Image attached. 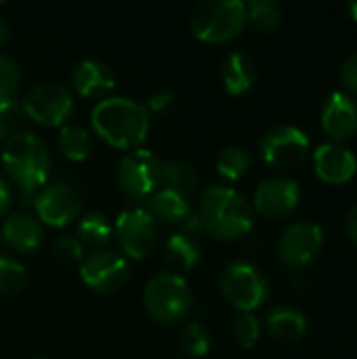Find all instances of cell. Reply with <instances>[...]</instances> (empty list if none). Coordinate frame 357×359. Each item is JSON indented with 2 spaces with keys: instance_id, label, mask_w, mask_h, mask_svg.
I'll list each match as a JSON object with an SVG mask.
<instances>
[{
  "instance_id": "obj_6",
  "label": "cell",
  "mask_w": 357,
  "mask_h": 359,
  "mask_svg": "<svg viewBox=\"0 0 357 359\" xmlns=\"http://www.w3.org/2000/svg\"><path fill=\"white\" fill-rule=\"evenodd\" d=\"M219 290L221 297L242 313L259 309L269 294L267 278L257 265L246 261H234L223 269L219 278Z\"/></svg>"
},
{
  "instance_id": "obj_34",
  "label": "cell",
  "mask_w": 357,
  "mask_h": 359,
  "mask_svg": "<svg viewBox=\"0 0 357 359\" xmlns=\"http://www.w3.org/2000/svg\"><path fill=\"white\" fill-rule=\"evenodd\" d=\"M173 105H175V93L162 88V90H156V93H151V95L147 97L145 109H147V111H154V114H164V111H168Z\"/></svg>"
},
{
  "instance_id": "obj_31",
  "label": "cell",
  "mask_w": 357,
  "mask_h": 359,
  "mask_svg": "<svg viewBox=\"0 0 357 359\" xmlns=\"http://www.w3.org/2000/svg\"><path fill=\"white\" fill-rule=\"evenodd\" d=\"M261 337V324L252 313H244L242 318H238V322L234 324V339L242 349H255Z\"/></svg>"
},
{
  "instance_id": "obj_20",
  "label": "cell",
  "mask_w": 357,
  "mask_h": 359,
  "mask_svg": "<svg viewBox=\"0 0 357 359\" xmlns=\"http://www.w3.org/2000/svg\"><path fill=\"white\" fill-rule=\"evenodd\" d=\"M265 326H267L269 334L280 343H297L307 332L305 316L301 311H297L292 307H284V305L274 307L267 313Z\"/></svg>"
},
{
  "instance_id": "obj_13",
  "label": "cell",
  "mask_w": 357,
  "mask_h": 359,
  "mask_svg": "<svg viewBox=\"0 0 357 359\" xmlns=\"http://www.w3.org/2000/svg\"><path fill=\"white\" fill-rule=\"evenodd\" d=\"M34 208L40 223L50 227H65L78 219L82 210V198L76 187L67 183H53L38 191L34 198Z\"/></svg>"
},
{
  "instance_id": "obj_32",
  "label": "cell",
  "mask_w": 357,
  "mask_h": 359,
  "mask_svg": "<svg viewBox=\"0 0 357 359\" xmlns=\"http://www.w3.org/2000/svg\"><path fill=\"white\" fill-rule=\"evenodd\" d=\"M19 82H21L19 65L11 57L0 55V101L15 99Z\"/></svg>"
},
{
  "instance_id": "obj_1",
  "label": "cell",
  "mask_w": 357,
  "mask_h": 359,
  "mask_svg": "<svg viewBox=\"0 0 357 359\" xmlns=\"http://www.w3.org/2000/svg\"><path fill=\"white\" fill-rule=\"evenodd\" d=\"M93 130L116 149H139L149 133V111L126 97H105L90 114Z\"/></svg>"
},
{
  "instance_id": "obj_7",
  "label": "cell",
  "mask_w": 357,
  "mask_h": 359,
  "mask_svg": "<svg viewBox=\"0 0 357 359\" xmlns=\"http://www.w3.org/2000/svg\"><path fill=\"white\" fill-rule=\"evenodd\" d=\"M259 154L267 166L276 170H292L309 158V139L297 126H274L263 135Z\"/></svg>"
},
{
  "instance_id": "obj_8",
  "label": "cell",
  "mask_w": 357,
  "mask_h": 359,
  "mask_svg": "<svg viewBox=\"0 0 357 359\" xmlns=\"http://www.w3.org/2000/svg\"><path fill=\"white\" fill-rule=\"evenodd\" d=\"M114 236L124 255L130 259H147L158 246V221L147 208L133 206L118 215Z\"/></svg>"
},
{
  "instance_id": "obj_36",
  "label": "cell",
  "mask_w": 357,
  "mask_h": 359,
  "mask_svg": "<svg viewBox=\"0 0 357 359\" xmlns=\"http://www.w3.org/2000/svg\"><path fill=\"white\" fill-rule=\"evenodd\" d=\"M13 202V191H11V185L6 183V179L0 175V217L6 215L8 206Z\"/></svg>"
},
{
  "instance_id": "obj_2",
  "label": "cell",
  "mask_w": 357,
  "mask_h": 359,
  "mask_svg": "<svg viewBox=\"0 0 357 359\" xmlns=\"http://www.w3.org/2000/svg\"><path fill=\"white\" fill-rule=\"evenodd\" d=\"M198 219L202 229H206L217 240H238L246 236L255 225L252 204L236 189L225 185L208 187L198 206Z\"/></svg>"
},
{
  "instance_id": "obj_25",
  "label": "cell",
  "mask_w": 357,
  "mask_h": 359,
  "mask_svg": "<svg viewBox=\"0 0 357 359\" xmlns=\"http://www.w3.org/2000/svg\"><path fill=\"white\" fill-rule=\"evenodd\" d=\"M246 19L261 34H271L282 23V8L274 0H250L246 2Z\"/></svg>"
},
{
  "instance_id": "obj_18",
  "label": "cell",
  "mask_w": 357,
  "mask_h": 359,
  "mask_svg": "<svg viewBox=\"0 0 357 359\" xmlns=\"http://www.w3.org/2000/svg\"><path fill=\"white\" fill-rule=\"evenodd\" d=\"M2 240L17 252H23V255H29L34 250H38L42 246V240H44V229H42V223L25 212V210H19V212H13L6 217V221L2 223Z\"/></svg>"
},
{
  "instance_id": "obj_10",
  "label": "cell",
  "mask_w": 357,
  "mask_h": 359,
  "mask_svg": "<svg viewBox=\"0 0 357 359\" xmlns=\"http://www.w3.org/2000/svg\"><path fill=\"white\" fill-rule=\"evenodd\" d=\"M160 160L149 149L126 151L118 164V183L133 200H147L160 187Z\"/></svg>"
},
{
  "instance_id": "obj_9",
  "label": "cell",
  "mask_w": 357,
  "mask_h": 359,
  "mask_svg": "<svg viewBox=\"0 0 357 359\" xmlns=\"http://www.w3.org/2000/svg\"><path fill=\"white\" fill-rule=\"evenodd\" d=\"M21 105L27 120L42 126H63L74 111V97L63 84L40 82L25 95Z\"/></svg>"
},
{
  "instance_id": "obj_29",
  "label": "cell",
  "mask_w": 357,
  "mask_h": 359,
  "mask_svg": "<svg viewBox=\"0 0 357 359\" xmlns=\"http://www.w3.org/2000/svg\"><path fill=\"white\" fill-rule=\"evenodd\" d=\"M25 286V269L15 259L0 255V294L15 297Z\"/></svg>"
},
{
  "instance_id": "obj_38",
  "label": "cell",
  "mask_w": 357,
  "mask_h": 359,
  "mask_svg": "<svg viewBox=\"0 0 357 359\" xmlns=\"http://www.w3.org/2000/svg\"><path fill=\"white\" fill-rule=\"evenodd\" d=\"M8 36H11V27H8V21H6L4 17H0V46H2V44H6Z\"/></svg>"
},
{
  "instance_id": "obj_21",
  "label": "cell",
  "mask_w": 357,
  "mask_h": 359,
  "mask_svg": "<svg viewBox=\"0 0 357 359\" xmlns=\"http://www.w3.org/2000/svg\"><path fill=\"white\" fill-rule=\"evenodd\" d=\"M149 212L151 217L158 221H164V223H183L194 210H191V204H189V198L185 194H179V191H173V189H156L149 198Z\"/></svg>"
},
{
  "instance_id": "obj_28",
  "label": "cell",
  "mask_w": 357,
  "mask_h": 359,
  "mask_svg": "<svg viewBox=\"0 0 357 359\" xmlns=\"http://www.w3.org/2000/svg\"><path fill=\"white\" fill-rule=\"evenodd\" d=\"M210 345H213L210 332L200 322L187 324L179 334V347L189 358H204L210 351Z\"/></svg>"
},
{
  "instance_id": "obj_3",
  "label": "cell",
  "mask_w": 357,
  "mask_h": 359,
  "mask_svg": "<svg viewBox=\"0 0 357 359\" xmlns=\"http://www.w3.org/2000/svg\"><path fill=\"white\" fill-rule=\"evenodd\" d=\"M2 166L11 181L17 183L23 191H36L48 179L50 154L40 137L21 130L4 141Z\"/></svg>"
},
{
  "instance_id": "obj_4",
  "label": "cell",
  "mask_w": 357,
  "mask_h": 359,
  "mask_svg": "<svg viewBox=\"0 0 357 359\" xmlns=\"http://www.w3.org/2000/svg\"><path fill=\"white\" fill-rule=\"evenodd\" d=\"M246 21V2L242 0H204L196 4L189 17L191 32L202 42L234 40Z\"/></svg>"
},
{
  "instance_id": "obj_37",
  "label": "cell",
  "mask_w": 357,
  "mask_h": 359,
  "mask_svg": "<svg viewBox=\"0 0 357 359\" xmlns=\"http://www.w3.org/2000/svg\"><path fill=\"white\" fill-rule=\"evenodd\" d=\"M345 229H347V236L349 240L357 246V204L347 212V219H345Z\"/></svg>"
},
{
  "instance_id": "obj_12",
  "label": "cell",
  "mask_w": 357,
  "mask_h": 359,
  "mask_svg": "<svg viewBox=\"0 0 357 359\" xmlns=\"http://www.w3.org/2000/svg\"><path fill=\"white\" fill-rule=\"evenodd\" d=\"M324 248V231L320 225L309 221L292 223L278 242V257L288 267H305L309 265Z\"/></svg>"
},
{
  "instance_id": "obj_15",
  "label": "cell",
  "mask_w": 357,
  "mask_h": 359,
  "mask_svg": "<svg viewBox=\"0 0 357 359\" xmlns=\"http://www.w3.org/2000/svg\"><path fill=\"white\" fill-rule=\"evenodd\" d=\"M314 168L322 181L330 185H343L353 179L357 160L351 149L339 143H326L314 151Z\"/></svg>"
},
{
  "instance_id": "obj_14",
  "label": "cell",
  "mask_w": 357,
  "mask_h": 359,
  "mask_svg": "<svg viewBox=\"0 0 357 359\" xmlns=\"http://www.w3.org/2000/svg\"><path fill=\"white\" fill-rule=\"evenodd\" d=\"M301 200V187L295 179L288 177H274L263 181L252 198V210L267 219H282L288 217Z\"/></svg>"
},
{
  "instance_id": "obj_24",
  "label": "cell",
  "mask_w": 357,
  "mask_h": 359,
  "mask_svg": "<svg viewBox=\"0 0 357 359\" xmlns=\"http://www.w3.org/2000/svg\"><path fill=\"white\" fill-rule=\"evenodd\" d=\"M57 143H59L61 154L67 160H72V162L86 160L88 154H90V147H93L88 130L82 128V126H78V124H63L61 130H59Z\"/></svg>"
},
{
  "instance_id": "obj_16",
  "label": "cell",
  "mask_w": 357,
  "mask_h": 359,
  "mask_svg": "<svg viewBox=\"0 0 357 359\" xmlns=\"http://www.w3.org/2000/svg\"><path fill=\"white\" fill-rule=\"evenodd\" d=\"M322 128L335 141H345L357 133V103L351 95L335 90L322 107Z\"/></svg>"
},
{
  "instance_id": "obj_26",
  "label": "cell",
  "mask_w": 357,
  "mask_h": 359,
  "mask_svg": "<svg viewBox=\"0 0 357 359\" xmlns=\"http://www.w3.org/2000/svg\"><path fill=\"white\" fill-rule=\"evenodd\" d=\"M78 236H80V244L82 246L99 248V246L109 242V238L114 236V227L109 225L105 215L88 212L78 223Z\"/></svg>"
},
{
  "instance_id": "obj_39",
  "label": "cell",
  "mask_w": 357,
  "mask_h": 359,
  "mask_svg": "<svg viewBox=\"0 0 357 359\" xmlns=\"http://www.w3.org/2000/svg\"><path fill=\"white\" fill-rule=\"evenodd\" d=\"M349 13H351V17H353V19L357 21V0H356V2H351V4H349Z\"/></svg>"
},
{
  "instance_id": "obj_22",
  "label": "cell",
  "mask_w": 357,
  "mask_h": 359,
  "mask_svg": "<svg viewBox=\"0 0 357 359\" xmlns=\"http://www.w3.org/2000/svg\"><path fill=\"white\" fill-rule=\"evenodd\" d=\"M164 257L166 261L181 271H189L198 265L200 261V248L196 244V240L183 231L173 233L166 244H164Z\"/></svg>"
},
{
  "instance_id": "obj_27",
  "label": "cell",
  "mask_w": 357,
  "mask_h": 359,
  "mask_svg": "<svg viewBox=\"0 0 357 359\" xmlns=\"http://www.w3.org/2000/svg\"><path fill=\"white\" fill-rule=\"evenodd\" d=\"M250 164H252V156L244 147H236V145L225 147L217 158V170L227 181L242 179L250 170Z\"/></svg>"
},
{
  "instance_id": "obj_5",
  "label": "cell",
  "mask_w": 357,
  "mask_h": 359,
  "mask_svg": "<svg viewBox=\"0 0 357 359\" xmlns=\"http://www.w3.org/2000/svg\"><path fill=\"white\" fill-rule=\"evenodd\" d=\"M143 303L147 313L156 322L164 326H173L189 316L194 305V294L183 276L164 271L147 282L143 292Z\"/></svg>"
},
{
  "instance_id": "obj_19",
  "label": "cell",
  "mask_w": 357,
  "mask_h": 359,
  "mask_svg": "<svg viewBox=\"0 0 357 359\" xmlns=\"http://www.w3.org/2000/svg\"><path fill=\"white\" fill-rule=\"evenodd\" d=\"M259 78L257 61L244 53V50H234L225 57L221 65V80L223 86L229 95H244L248 93Z\"/></svg>"
},
{
  "instance_id": "obj_33",
  "label": "cell",
  "mask_w": 357,
  "mask_h": 359,
  "mask_svg": "<svg viewBox=\"0 0 357 359\" xmlns=\"http://www.w3.org/2000/svg\"><path fill=\"white\" fill-rule=\"evenodd\" d=\"M55 255L63 263H78L84 259V246L80 244V240L72 236H63L55 242Z\"/></svg>"
},
{
  "instance_id": "obj_11",
  "label": "cell",
  "mask_w": 357,
  "mask_h": 359,
  "mask_svg": "<svg viewBox=\"0 0 357 359\" xmlns=\"http://www.w3.org/2000/svg\"><path fill=\"white\" fill-rule=\"evenodd\" d=\"M130 278V267L124 257L112 250H97L90 252L80 263V280L84 286L99 294H112L118 292L122 286H126Z\"/></svg>"
},
{
  "instance_id": "obj_35",
  "label": "cell",
  "mask_w": 357,
  "mask_h": 359,
  "mask_svg": "<svg viewBox=\"0 0 357 359\" xmlns=\"http://www.w3.org/2000/svg\"><path fill=\"white\" fill-rule=\"evenodd\" d=\"M341 82L349 93L357 95V50L345 57L341 65Z\"/></svg>"
},
{
  "instance_id": "obj_23",
  "label": "cell",
  "mask_w": 357,
  "mask_h": 359,
  "mask_svg": "<svg viewBox=\"0 0 357 359\" xmlns=\"http://www.w3.org/2000/svg\"><path fill=\"white\" fill-rule=\"evenodd\" d=\"M160 183L166 189L187 196L198 185V172L185 160H166L160 164Z\"/></svg>"
},
{
  "instance_id": "obj_30",
  "label": "cell",
  "mask_w": 357,
  "mask_h": 359,
  "mask_svg": "<svg viewBox=\"0 0 357 359\" xmlns=\"http://www.w3.org/2000/svg\"><path fill=\"white\" fill-rule=\"evenodd\" d=\"M27 122V116L23 111V105L17 99L0 101V139H8L23 130Z\"/></svg>"
},
{
  "instance_id": "obj_17",
  "label": "cell",
  "mask_w": 357,
  "mask_h": 359,
  "mask_svg": "<svg viewBox=\"0 0 357 359\" xmlns=\"http://www.w3.org/2000/svg\"><path fill=\"white\" fill-rule=\"evenodd\" d=\"M116 86L114 69L99 59H84L72 69V88L86 99H105Z\"/></svg>"
}]
</instances>
